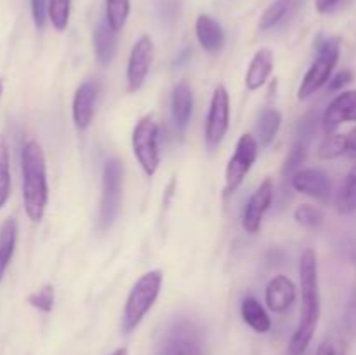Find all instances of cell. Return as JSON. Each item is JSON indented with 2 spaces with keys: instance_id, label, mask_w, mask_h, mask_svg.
<instances>
[{
  "instance_id": "cell-1",
  "label": "cell",
  "mask_w": 356,
  "mask_h": 355,
  "mask_svg": "<svg viewBox=\"0 0 356 355\" xmlns=\"http://www.w3.org/2000/svg\"><path fill=\"white\" fill-rule=\"evenodd\" d=\"M299 278H301V313L299 324L289 343L291 355H305L318 327L322 299L318 284V258L313 249H306L299 261Z\"/></svg>"
},
{
  "instance_id": "cell-2",
  "label": "cell",
  "mask_w": 356,
  "mask_h": 355,
  "mask_svg": "<svg viewBox=\"0 0 356 355\" xmlns=\"http://www.w3.org/2000/svg\"><path fill=\"white\" fill-rule=\"evenodd\" d=\"M21 190L28 219L42 221L49 202L47 160L40 143L30 139L21 148Z\"/></svg>"
},
{
  "instance_id": "cell-3",
  "label": "cell",
  "mask_w": 356,
  "mask_h": 355,
  "mask_svg": "<svg viewBox=\"0 0 356 355\" xmlns=\"http://www.w3.org/2000/svg\"><path fill=\"white\" fill-rule=\"evenodd\" d=\"M163 274L160 270H149L143 274L132 285L127 299H125L124 312H122V331L125 334L132 333L141 324L146 313L153 308L156 298L162 289Z\"/></svg>"
},
{
  "instance_id": "cell-4",
  "label": "cell",
  "mask_w": 356,
  "mask_h": 355,
  "mask_svg": "<svg viewBox=\"0 0 356 355\" xmlns=\"http://www.w3.org/2000/svg\"><path fill=\"white\" fill-rule=\"evenodd\" d=\"M316 56L313 59L312 66L308 68L306 75L302 77L298 89V100L306 101L322 89L330 77L334 75V68L339 63L341 56V40L337 37H322L315 44Z\"/></svg>"
},
{
  "instance_id": "cell-5",
  "label": "cell",
  "mask_w": 356,
  "mask_h": 355,
  "mask_svg": "<svg viewBox=\"0 0 356 355\" xmlns=\"http://www.w3.org/2000/svg\"><path fill=\"white\" fill-rule=\"evenodd\" d=\"M124 197V166L118 159L106 160L101 181L99 223L101 228L108 230L118 218Z\"/></svg>"
},
{
  "instance_id": "cell-6",
  "label": "cell",
  "mask_w": 356,
  "mask_h": 355,
  "mask_svg": "<svg viewBox=\"0 0 356 355\" xmlns=\"http://www.w3.org/2000/svg\"><path fill=\"white\" fill-rule=\"evenodd\" d=\"M132 152L146 176L152 178L159 171L162 160L159 150V124L152 115H145L136 124L132 131Z\"/></svg>"
},
{
  "instance_id": "cell-7",
  "label": "cell",
  "mask_w": 356,
  "mask_h": 355,
  "mask_svg": "<svg viewBox=\"0 0 356 355\" xmlns=\"http://www.w3.org/2000/svg\"><path fill=\"white\" fill-rule=\"evenodd\" d=\"M259 155V145L252 134H242L236 141L235 152L229 157L225 171V195L235 194L245 181L247 174L250 173Z\"/></svg>"
},
{
  "instance_id": "cell-8",
  "label": "cell",
  "mask_w": 356,
  "mask_h": 355,
  "mask_svg": "<svg viewBox=\"0 0 356 355\" xmlns=\"http://www.w3.org/2000/svg\"><path fill=\"white\" fill-rule=\"evenodd\" d=\"M229 129V94L225 86H218L212 93L205 117V146L216 150L225 139Z\"/></svg>"
},
{
  "instance_id": "cell-9",
  "label": "cell",
  "mask_w": 356,
  "mask_h": 355,
  "mask_svg": "<svg viewBox=\"0 0 356 355\" xmlns=\"http://www.w3.org/2000/svg\"><path fill=\"white\" fill-rule=\"evenodd\" d=\"M153 56H155V45L148 35H143L138 38L131 49L127 63V86L131 93H136L143 87L149 68L153 65Z\"/></svg>"
},
{
  "instance_id": "cell-10",
  "label": "cell",
  "mask_w": 356,
  "mask_h": 355,
  "mask_svg": "<svg viewBox=\"0 0 356 355\" xmlns=\"http://www.w3.org/2000/svg\"><path fill=\"white\" fill-rule=\"evenodd\" d=\"M275 197V184L271 178H266L259 187L256 188L250 198L247 200L245 209L242 214V228L249 235H256L259 233L261 225H263V218L266 211L270 209L271 202Z\"/></svg>"
},
{
  "instance_id": "cell-11",
  "label": "cell",
  "mask_w": 356,
  "mask_h": 355,
  "mask_svg": "<svg viewBox=\"0 0 356 355\" xmlns=\"http://www.w3.org/2000/svg\"><path fill=\"white\" fill-rule=\"evenodd\" d=\"M291 187L296 191L316 200H329L332 194V181L325 171L318 167H306V169L296 171L291 176Z\"/></svg>"
},
{
  "instance_id": "cell-12",
  "label": "cell",
  "mask_w": 356,
  "mask_h": 355,
  "mask_svg": "<svg viewBox=\"0 0 356 355\" xmlns=\"http://www.w3.org/2000/svg\"><path fill=\"white\" fill-rule=\"evenodd\" d=\"M356 122V89H348L337 94L322 117V127L325 134H332L343 124Z\"/></svg>"
},
{
  "instance_id": "cell-13",
  "label": "cell",
  "mask_w": 356,
  "mask_h": 355,
  "mask_svg": "<svg viewBox=\"0 0 356 355\" xmlns=\"http://www.w3.org/2000/svg\"><path fill=\"white\" fill-rule=\"evenodd\" d=\"M159 355H204L197 331L188 324H177L167 333Z\"/></svg>"
},
{
  "instance_id": "cell-14",
  "label": "cell",
  "mask_w": 356,
  "mask_h": 355,
  "mask_svg": "<svg viewBox=\"0 0 356 355\" xmlns=\"http://www.w3.org/2000/svg\"><path fill=\"white\" fill-rule=\"evenodd\" d=\"M97 94H99V84L96 80H87L76 87L75 96H73L72 115L73 124L79 131H86L92 124Z\"/></svg>"
},
{
  "instance_id": "cell-15",
  "label": "cell",
  "mask_w": 356,
  "mask_h": 355,
  "mask_svg": "<svg viewBox=\"0 0 356 355\" xmlns=\"http://www.w3.org/2000/svg\"><path fill=\"white\" fill-rule=\"evenodd\" d=\"M298 289L287 275H275L264 289V303L275 313L287 312L296 301Z\"/></svg>"
},
{
  "instance_id": "cell-16",
  "label": "cell",
  "mask_w": 356,
  "mask_h": 355,
  "mask_svg": "<svg viewBox=\"0 0 356 355\" xmlns=\"http://www.w3.org/2000/svg\"><path fill=\"white\" fill-rule=\"evenodd\" d=\"M195 33L200 47L209 54H218L225 47V30L209 14H200L195 21Z\"/></svg>"
},
{
  "instance_id": "cell-17",
  "label": "cell",
  "mask_w": 356,
  "mask_h": 355,
  "mask_svg": "<svg viewBox=\"0 0 356 355\" xmlns=\"http://www.w3.org/2000/svg\"><path fill=\"white\" fill-rule=\"evenodd\" d=\"M275 68V56L270 47H261L252 56L245 73V87L249 90H257L268 82Z\"/></svg>"
},
{
  "instance_id": "cell-18",
  "label": "cell",
  "mask_w": 356,
  "mask_h": 355,
  "mask_svg": "<svg viewBox=\"0 0 356 355\" xmlns=\"http://www.w3.org/2000/svg\"><path fill=\"white\" fill-rule=\"evenodd\" d=\"M170 115L177 129H184L193 115V90L186 80H181L174 86L170 94Z\"/></svg>"
},
{
  "instance_id": "cell-19",
  "label": "cell",
  "mask_w": 356,
  "mask_h": 355,
  "mask_svg": "<svg viewBox=\"0 0 356 355\" xmlns=\"http://www.w3.org/2000/svg\"><path fill=\"white\" fill-rule=\"evenodd\" d=\"M94 42V54H96L97 63L101 66H108L117 56V47H118V38L117 31L111 30L110 24L106 23V19H101L96 24V30L92 35Z\"/></svg>"
},
{
  "instance_id": "cell-20",
  "label": "cell",
  "mask_w": 356,
  "mask_h": 355,
  "mask_svg": "<svg viewBox=\"0 0 356 355\" xmlns=\"http://www.w3.org/2000/svg\"><path fill=\"white\" fill-rule=\"evenodd\" d=\"M302 3H305V0H275L273 3L266 7V10L261 16L259 30L268 31L271 28L278 26V24L285 23L298 13Z\"/></svg>"
},
{
  "instance_id": "cell-21",
  "label": "cell",
  "mask_w": 356,
  "mask_h": 355,
  "mask_svg": "<svg viewBox=\"0 0 356 355\" xmlns=\"http://www.w3.org/2000/svg\"><path fill=\"white\" fill-rule=\"evenodd\" d=\"M17 233H19V225L16 218H7L0 225V282L3 281L7 268L13 261L14 251L17 244Z\"/></svg>"
},
{
  "instance_id": "cell-22",
  "label": "cell",
  "mask_w": 356,
  "mask_h": 355,
  "mask_svg": "<svg viewBox=\"0 0 356 355\" xmlns=\"http://www.w3.org/2000/svg\"><path fill=\"white\" fill-rule=\"evenodd\" d=\"M240 313L242 319L250 329H254L259 334H266L271 331V319L268 315L266 308L257 301L254 296H245L240 305Z\"/></svg>"
},
{
  "instance_id": "cell-23",
  "label": "cell",
  "mask_w": 356,
  "mask_h": 355,
  "mask_svg": "<svg viewBox=\"0 0 356 355\" xmlns=\"http://www.w3.org/2000/svg\"><path fill=\"white\" fill-rule=\"evenodd\" d=\"M282 127V113L277 108H264L257 117L256 141L259 146H270Z\"/></svg>"
},
{
  "instance_id": "cell-24",
  "label": "cell",
  "mask_w": 356,
  "mask_h": 355,
  "mask_svg": "<svg viewBox=\"0 0 356 355\" xmlns=\"http://www.w3.org/2000/svg\"><path fill=\"white\" fill-rule=\"evenodd\" d=\"M10 188H13V181H10L9 145H7L6 138L0 134V209L9 200Z\"/></svg>"
},
{
  "instance_id": "cell-25",
  "label": "cell",
  "mask_w": 356,
  "mask_h": 355,
  "mask_svg": "<svg viewBox=\"0 0 356 355\" xmlns=\"http://www.w3.org/2000/svg\"><path fill=\"white\" fill-rule=\"evenodd\" d=\"M106 6V23L110 24L111 30L118 31L127 23L129 13H131V0H104Z\"/></svg>"
},
{
  "instance_id": "cell-26",
  "label": "cell",
  "mask_w": 356,
  "mask_h": 355,
  "mask_svg": "<svg viewBox=\"0 0 356 355\" xmlns=\"http://www.w3.org/2000/svg\"><path fill=\"white\" fill-rule=\"evenodd\" d=\"M348 153L346 134H327L318 146V157L322 160H334Z\"/></svg>"
},
{
  "instance_id": "cell-27",
  "label": "cell",
  "mask_w": 356,
  "mask_h": 355,
  "mask_svg": "<svg viewBox=\"0 0 356 355\" xmlns=\"http://www.w3.org/2000/svg\"><path fill=\"white\" fill-rule=\"evenodd\" d=\"M337 209L343 214H351L356 211V164L348 173L343 188H341V194L337 197Z\"/></svg>"
},
{
  "instance_id": "cell-28",
  "label": "cell",
  "mask_w": 356,
  "mask_h": 355,
  "mask_svg": "<svg viewBox=\"0 0 356 355\" xmlns=\"http://www.w3.org/2000/svg\"><path fill=\"white\" fill-rule=\"evenodd\" d=\"M306 157H308V141L299 138L298 141L292 143L291 150H289L287 157H285L284 166H282V174H284V176H292L296 171L301 169Z\"/></svg>"
},
{
  "instance_id": "cell-29",
  "label": "cell",
  "mask_w": 356,
  "mask_h": 355,
  "mask_svg": "<svg viewBox=\"0 0 356 355\" xmlns=\"http://www.w3.org/2000/svg\"><path fill=\"white\" fill-rule=\"evenodd\" d=\"M49 21L58 31H65L70 24L72 0H47Z\"/></svg>"
},
{
  "instance_id": "cell-30",
  "label": "cell",
  "mask_w": 356,
  "mask_h": 355,
  "mask_svg": "<svg viewBox=\"0 0 356 355\" xmlns=\"http://www.w3.org/2000/svg\"><path fill=\"white\" fill-rule=\"evenodd\" d=\"M26 301L28 305L33 306V308L38 310V312H44V313L52 312V308H54V301H56L54 285L52 284L40 285V287L35 289L33 292L28 294Z\"/></svg>"
},
{
  "instance_id": "cell-31",
  "label": "cell",
  "mask_w": 356,
  "mask_h": 355,
  "mask_svg": "<svg viewBox=\"0 0 356 355\" xmlns=\"http://www.w3.org/2000/svg\"><path fill=\"white\" fill-rule=\"evenodd\" d=\"M294 219L298 225L305 226V228L318 230L323 225V221H325V216H323L322 209L315 207V205L302 204L296 207Z\"/></svg>"
},
{
  "instance_id": "cell-32",
  "label": "cell",
  "mask_w": 356,
  "mask_h": 355,
  "mask_svg": "<svg viewBox=\"0 0 356 355\" xmlns=\"http://www.w3.org/2000/svg\"><path fill=\"white\" fill-rule=\"evenodd\" d=\"M315 355H346V345L339 338H327L322 341Z\"/></svg>"
},
{
  "instance_id": "cell-33",
  "label": "cell",
  "mask_w": 356,
  "mask_h": 355,
  "mask_svg": "<svg viewBox=\"0 0 356 355\" xmlns=\"http://www.w3.org/2000/svg\"><path fill=\"white\" fill-rule=\"evenodd\" d=\"M31 16H33L35 26L38 30H44L49 21L47 0H31Z\"/></svg>"
},
{
  "instance_id": "cell-34",
  "label": "cell",
  "mask_w": 356,
  "mask_h": 355,
  "mask_svg": "<svg viewBox=\"0 0 356 355\" xmlns=\"http://www.w3.org/2000/svg\"><path fill=\"white\" fill-rule=\"evenodd\" d=\"M353 82V72L348 68L344 70H339V72L336 73V75H332L329 79V90H332V93H336V90H343L344 87L350 86V84Z\"/></svg>"
},
{
  "instance_id": "cell-35",
  "label": "cell",
  "mask_w": 356,
  "mask_h": 355,
  "mask_svg": "<svg viewBox=\"0 0 356 355\" xmlns=\"http://www.w3.org/2000/svg\"><path fill=\"white\" fill-rule=\"evenodd\" d=\"M350 0H315V9L318 14H332L343 9Z\"/></svg>"
},
{
  "instance_id": "cell-36",
  "label": "cell",
  "mask_w": 356,
  "mask_h": 355,
  "mask_svg": "<svg viewBox=\"0 0 356 355\" xmlns=\"http://www.w3.org/2000/svg\"><path fill=\"white\" fill-rule=\"evenodd\" d=\"M346 143H348V153H355L356 155V127L351 129L346 134Z\"/></svg>"
},
{
  "instance_id": "cell-37",
  "label": "cell",
  "mask_w": 356,
  "mask_h": 355,
  "mask_svg": "<svg viewBox=\"0 0 356 355\" xmlns=\"http://www.w3.org/2000/svg\"><path fill=\"white\" fill-rule=\"evenodd\" d=\"M348 253H350V258L353 263H356V240L350 244V247H348Z\"/></svg>"
},
{
  "instance_id": "cell-38",
  "label": "cell",
  "mask_w": 356,
  "mask_h": 355,
  "mask_svg": "<svg viewBox=\"0 0 356 355\" xmlns=\"http://www.w3.org/2000/svg\"><path fill=\"white\" fill-rule=\"evenodd\" d=\"M111 355H127V348H125V347L117 348V350H115Z\"/></svg>"
},
{
  "instance_id": "cell-39",
  "label": "cell",
  "mask_w": 356,
  "mask_h": 355,
  "mask_svg": "<svg viewBox=\"0 0 356 355\" xmlns=\"http://www.w3.org/2000/svg\"><path fill=\"white\" fill-rule=\"evenodd\" d=\"M0 96H2V80H0Z\"/></svg>"
}]
</instances>
